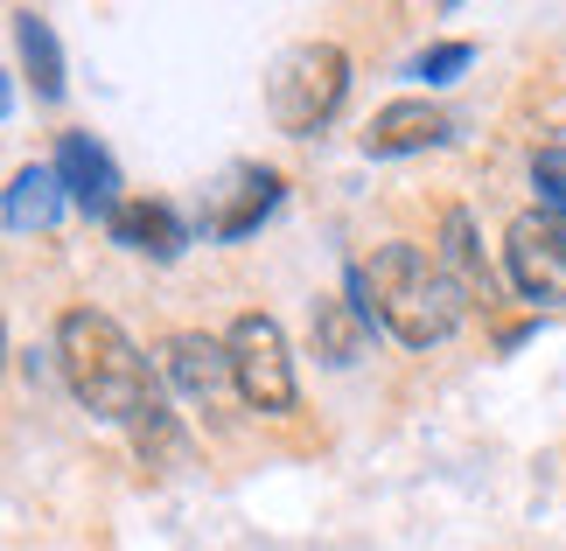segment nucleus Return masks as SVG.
Masks as SVG:
<instances>
[{"label":"nucleus","instance_id":"f257e3e1","mask_svg":"<svg viewBox=\"0 0 566 551\" xmlns=\"http://www.w3.org/2000/svg\"><path fill=\"white\" fill-rule=\"evenodd\" d=\"M56 370L63 384H71V399L105 418V426H147V418L161 412V378L155 363L134 349V336L113 321V315H92V307H71V315L56 321Z\"/></svg>","mask_w":566,"mask_h":551},{"label":"nucleus","instance_id":"f03ea898","mask_svg":"<svg viewBox=\"0 0 566 551\" xmlns=\"http://www.w3.org/2000/svg\"><path fill=\"white\" fill-rule=\"evenodd\" d=\"M350 294H357L364 315H371L378 328H391L406 349L448 342L454 321H462V294H454V279L441 273V258L420 252V245H378L350 273Z\"/></svg>","mask_w":566,"mask_h":551},{"label":"nucleus","instance_id":"7ed1b4c3","mask_svg":"<svg viewBox=\"0 0 566 551\" xmlns=\"http://www.w3.org/2000/svg\"><path fill=\"white\" fill-rule=\"evenodd\" d=\"M350 98V56L336 42H287L266 71V113L287 140H315Z\"/></svg>","mask_w":566,"mask_h":551},{"label":"nucleus","instance_id":"20e7f679","mask_svg":"<svg viewBox=\"0 0 566 551\" xmlns=\"http://www.w3.org/2000/svg\"><path fill=\"white\" fill-rule=\"evenodd\" d=\"M224 349H231V378H238V399L252 412H294V357H287V336H280L273 315H238L224 328Z\"/></svg>","mask_w":566,"mask_h":551},{"label":"nucleus","instance_id":"39448f33","mask_svg":"<svg viewBox=\"0 0 566 551\" xmlns=\"http://www.w3.org/2000/svg\"><path fill=\"white\" fill-rule=\"evenodd\" d=\"M504 266L511 286L538 307H566V216L553 210H525L504 237Z\"/></svg>","mask_w":566,"mask_h":551},{"label":"nucleus","instance_id":"423d86ee","mask_svg":"<svg viewBox=\"0 0 566 551\" xmlns=\"http://www.w3.org/2000/svg\"><path fill=\"white\" fill-rule=\"evenodd\" d=\"M273 203H280V174L273 168H259V161H245V168H231L224 182L210 189V210H203V231L210 237H252L259 224L273 216Z\"/></svg>","mask_w":566,"mask_h":551},{"label":"nucleus","instance_id":"0eeeda50","mask_svg":"<svg viewBox=\"0 0 566 551\" xmlns=\"http://www.w3.org/2000/svg\"><path fill=\"white\" fill-rule=\"evenodd\" d=\"M50 168L63 174V189H71V203H77L84 216L113 224V216L126 210V195H119V168H113V153H105L92 134H63V147H56V161H50Z\"/></svg>","mask_w":566,"mask_h":551},{"label":"nucleus","instance_id":"6e6552de","mask_svg":"<svg viewBox=\"0 0 566 551\" xmlns=\"http://www.w3.org/2000/svg\"><path fill=\"white\" fill-rule=\"evenodd\" d=\"M448 140H454V119L433 98H391L364 126V153L371 161H399V153H427V147H448Z\"/></svg>","mask_w":566,"mask_h":551},{"label":"nucleus","instance_id":"1a4fd4ad","mask_svg":"<svg viewBox=\"0 0 566 551\" xmlns=\"http://www.w3.org/2000/svg\"><path fill=\"white\" fill-rule=\"evenodd\" d=\"M161 378L176 384L182 399H196V405L224 399V391L238 384L231 378V349L217 342V336H168L161 342Z\"/></svg>","mask_w":566,"mask_h":551},{"label":"nucleus","instance_id":"9d476101","mask_svg":"<svg viewBox=\"0 0 566 551\" xmlns=\"http://www.w3.org/2000/svg\"><path fill=\"white\" fill-rule=\"evenodd\" d=\"M433 258H441V273L454 279V294L462 300H496V273H490V258H483V237H475V216L454 203L441 216V245H433Z\"/></svg>","mask_w":566,"mask_h":551},{"label":"nucleus","instance_id":"9b49d317","mask_svg":"<svg viewBox=\"0 0 566 551\" xmlns=\"http://www.w3.org/2000/svg\"><path fill=\"white\" fill-rule=\"evenodd\" d=\"M113 245H126V252H140V258H176L182 245H189V231H182V216L168 210V203H147V195H126V210L113 216Z\"/></svg>","mask_w":566,"mask_h":551},{"label":"nucleus","instance_id":"f8f14e48","mask_svg":"<svg viewBox=\"0 0 566 551\" xmlns=\"http://www.w3.org/2000/svg\"><path fill=\"white\" fill-rule=\"evenodd\" d=\"M63 203H71V189H63V174L56 168H21L14 182H8V231H50Z\"/></svg>","mask_w":566,"mask_h":551},{"label":"nucleus","instance_id":"ddd939ff","mask_svg":"<svg viewBox=\"0 0 566 551\" xmlns=\"http://www.w3.org/2000/svg\"><path fill=\"white\" fill-rule=\"evenodd\" d=\"M315 349H322V363H357L364 349H371V315H364L357 300H322L315 307Z\"/></svg>","mask_w":566,"mask_h":551},{"label":"nucleus","instance_id":"4468645a","mask_svg":"<svg viewBox=\"0 0 566 551\" xmlns=\"http://www.w3.org/2000/svg\"><path fill=\"white\" fill-rule=\"evenodd\" d=\"M14 42H21V63H29V77H35V98H63V50H56V35H50V21L21 8L14 14Z\"/></svg>","mask_w":566,"mask_h":551},{"label":"nucleus","instance_id":"2eb2a0df","mask_svg":"<svg viewBox=\"0 0 566 551\" xmlns=\"http://www.w3.org/2000/svg\"><path fill=\"white\" fill-rule=\"evenodd\" d=\"M532 182H538V195H546V210L566 216V147H538L532 153Z\"/></svg>","mask_w":566,"mask_h":551},{"label":"nucleus","instance_id":"dca6fc26","mask_svg":"<svg viewBox=\"0 0 566 551\" xmlns=\"http://www.w3.org/2000/svg\"><path fill=\"white\" fill-rule=\"evenodd\" d=\"M469 56H475L469 42H441V50H427L420 63H412V77H427V84H448L454 71H469Z\"/></svg>","mask_w":566,"mask_h":551}]
</instances>
